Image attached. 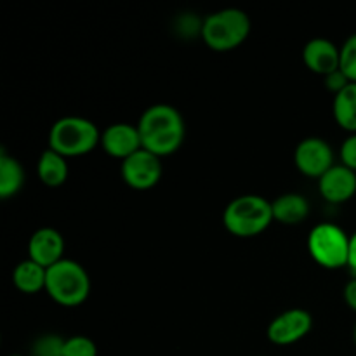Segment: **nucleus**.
<instances>
[{"label":"nucleus","instance_id":"1","mask_svg":"<svg viewBox=\"0 0 356 356\" xmlns=\"http://www.w3.org/2000/svg\"><path fill=\"white\" fill-rule=\"evenodd\" d=\"M138 129L143 149L159 159L174 155L183 146L186 136V125L181 111L163 103L146 108L139 117Z\"/></svg>","mask_w":356,"mask_h":356},{"label":"nucleus","instance_id":"10","mask_svg":"<svg viewBox=\"0 0 356 356\" xmlns=\"http://www.w3.org/2000/svg\"><path fill=\"white\" fill-rule=\"evenodd\" d=\"M101 148L111 159L122 160V162L127 160L143 148L138 125L125 124V122L111 124L101 132Z\"/></svg>","mask_w":356,"mask_h":356},{"label":"nucleus","instance_id":"5","mask_svg":"<svg viewBox=\"0 0 356 356\" xmlns=\"http://www.w3.org/2000/svg\"><path fill=\"white\" fill-rule=\"evenodd\" d=\"M45 292L65 308L83 305L90 294V278L86 268L73 259H61L47 270Z\"/></svg>","mask_w":356,"mask_h":356},{"label":"nucleus","instance_id":"23","mask_svg":"<svg viewBox=\"0 0 356 356\" xmlns=\"http://www.w3.org/2000/svg\"><path fill=\"white\" fill-rule=\"evenodd\" d=\"M350 83L351 82L348 80V76L344 75L341 70H337V72L330 73V75L325 76V87L330 90V92H334V96H336V94H339L341 90L346 89Z\"/></svg>","mask_w":356,"mask_h":356},{"label":"nucleus","instance_id":"14","mask_svg":"<svg viewBox=\"0 0 356 356\" xmlns=\"http://www.w3.org/2000/svg\"><path fill=\"white\" fill-rule=\"evenodd\" d=\"M273 219L285 226H298L309 216V202L301 193H284L271 202Z\"/></svg>","mask_w":356,"mask_h":356},{"label":"nucleus","instance_id":"26","mask_svg":"<svg viewBox=\"0 0 356 356\" xmlns=\"http://www.w3.org/2000/svg\"><path fill=\"white\" fill-rule=\"evenodd\" d=\"M355 343H356V327H355Z\"/></svg>","mask_w":356,"mask_h":356},{"label":"nucleus","instance_id":"19","mask_svg":"<svg viewBox=\"0 0 356 356\" xmlns=\"http://www.w3.org/2000/svg\"><path fill=\"white\" fill-rule=\"evenodd\" d=\"M65 341L56 334H45L38 337L31 348V356H63L65 355Z\"/></svg>","mask_w":356,"mask_h":356},{"label":"nucleus","instance_id":"25","mask_svg":"<svg viewBox=\"0 0 356 356\" xmlns=\"http://www.w3.org/2000/svg\"><path fill=\"white\" fill-rule=\"evenodd\" d=\"M348 268L356 273V232L350 236V250H348Z\"/></svg>","mask_w":356,"mask_h":356},{"label":"nucleus","instance_id":"11","mask_svg":"<svg viewBox=\"0 0 356 356\" xmlns=\"http://www.w3.org/2000/svg\"><path fill=\"white\" fill-rule=\"evenodd\" d=\"M302 61L309 72L325 79L330 73L341 70V47L329 38H312L302 49Z\"/></svg>","mask_w":356,"mask_h":356},{"label":"nucleus","instance_id":"7","mask_svg":"<svg viewBox=\"0 0 356 356\" xmlns=\"http://www.w3.org/2000/svg\"><path fill=\"white\" fill-rule=\"evenodd\" d=\"M120 174L124 183L132 190H152L162 179V159L141 148L122 162Z\"/></svg>","mask_w":356,"mask_h":356},{"label":"nucleus","instance_id":"20","mask_svg":"<svg viewBox=\"0 0 356 356\" xmlns=\"http://www.w3.org/2000/svg\"><path fill=\"white\" fill-rule=\"evenodd\" d=\"M341 72L351 83H356V33L348 37L341 47Z\"/></svg>","mask_w":356,"mask_h":356},{"label":"nucleus","instance_id":"8","mask_svg":"<svg viewBox=\"0 0 356 356\" xmlns=\"http://www.w3.org/2000/svg\"><path fill=\"white\" fill-rule=\"evenodd\" d=\"M294 163L302 176L313 177V179H320L327 170L336 165L332 148L322 138L302 139L296 146Z\"/></svg>","mask_w":356,"mask_h":356},{"label":"nucleus","instance_id":"2","mask_svg":"<svg viewBox=\"0 0 356 356\" xmlns=\"http://www.w3.org/2000/svg\"><path fill=\"white\" fill-rule=\"evenodd\" d=\"M273 221L271 202L259 195H242L233 198L222 212V225L226 232L238 238L261 235Z\"/></svg>","mask_w":356,"mask_h":356},{"label":"nucleus","instance_id":"17","mask_svg":"<svg viewBox=\"0 0 356 356\" xmlns=\"http://www.w3.org/2000/svg\"><path fill=\"white\" fill-rule=\"evenodd\" d=\"M23 184V165L14 156L2 152V155H0V198L7 200V198L16 197Z\"/></svg>","mask_w":356,"mask_h":356},{"label":"nucleus","instance_id":"24","mask_svg":"<svg viewBox=\"0 0 356 356\" xmlns=\"http://www.w3.org/2000/svg\"><path fill=\"white\" fill-rule=\"evenodd\" d=\"M344 301H346L348 308L356 313V277L348 282L346 287H344Z\"/></svg>","mask_w":356,"mask_h":356},{"label":"nucleus","instance_id":"18","mask_svg":"<svg viewBox=\"0 0 356 356\" xmlns=\"http://www.w3.org/2000/svg\"><path fill=\"white\" fill-rule=\"evenodd\" d=\"M332 113L341 129L356 134V83H350L334 96Z\"/></svg>","mask_w":356,"mask_h":356},{"label":"nucleus","instance_id":"15","mask_svg":"<svg viewBox=\"0 0 356 356\" xmlns=\"http://www.w3.org/2000/svg\"><path fill=\"white\" fill-rule=\"evenodd\" d=\"M68 159L59 153L52 152L51 148L44 149L38 156L37 176L42 184L49 188H59L68 179Z\"/></svg>","mask_w":356,"mask_h":356},{"label":"nucleus","instance_id":"13","mask_svg":"<svg viewBox=\"0 0 356 356\" xmlns=\"http://www.w3.org/2000/svg\"><path fill=\"white\" fill-rule=\"evenodd\" d=\"M318 190L329 204H344L356 193V172L343 163L334 165L318 179Z\"/></svg>","mask_w":356,"mask_h":356},{"label":"nucleus","instance_id":"22","mask_svg":"<svg viewBox=\"0 0 356 356\" xmlns=\"http://www.w3.org/2000/svg\"><path fill=\"white\" fill-rule=\"evenodd\" d=\"M341 162L344 167L356 172V134L348 136L341 145Z\"/></svg>","mask_w":356,"mask_h":356},{"label":"nucleus","instance_id":"21","mask_svg":"<svg viewBox=\"0 0 356 356\" xmlns=\"http://www.w3.org/2000/svg\"><path fill=\"white\" fill-rule=\"evenodd\" d=\"M63 356H97V346L90 337L72 336L65 341Z\"/></svg>","mask_w":356,"mask_h":356},{"label":"nucleus","instance_id":"27","mask_svg":"<svg viewBox=\"0 0 356 356\" xmlns=\"http://www.w3.org/2000/svg\"><path fill=\"white\" fill-rule=\"evenodd\" d=\"M13 356H21V355H13Z\"/></svg>","mask_w":356,"mask_h":356},{"label":"nucleus","instance_id":"12","mask_svg":"<svg viewBox=\"0 0 356 356\" xmlns=\"http://www.w3.org/2000/svg\"><path fill=\"white\" fill-rule=\"evenodd\" d=\"M65 252V240L61 233L54 228H40L30 236L28 242V259L35 261L42 268L49 270L59 263Z\"/></svg>","mask_w":356,"mask_h":356},{"label":"nucleus","instance_id":"3","mask_svg":"<svg viewBox=\"0 0 356 356\" xmlns=\"http://www.w3.org/2000/svg\"><path fill=\"white\" fill-rule=\"evenodd\" d=\"M252 23L249 14L236 7L216 10L202 21V40L216 52H228L240 47L249 38Z\"/></svg>","mask_w":356,"mask_h":356},{"label":"nucleus","instance_id":"6","mask_svg":"<svg viewBox=\"0 0 356 356\" xmlns=\"http://www.w3.org/2000/svg\"><path fill=\"white\" fill-rule=\"evenodd\" d=\"M308 250L318 266L325 270H339L348 266L350 236L337 225L322 222L309 232Z\"/></svg>","mask_w":356,"mask_h":356},{"label":"nucleus","instance_id":"16","mask_svg":"<svg viewBox=\"0 0 356 356\" xmlns=\"http://www.w3.org/2000/svg\"><path fill=\"white\" fill-rule=\"evenodd\" d=\"M45 280H47V270L31 259L21 261L13 271L14 287L23 294L31 296L45 291Z\"/></svg>","mask_w":356,"mask_h":356},{"label":"nucleus","instance_id":"4","mask_svg":"<svg viewBox=\"0 0 356 356\" xmlns=\"http://www.w3.org/2000/svg\"><path fill=\"white\" fill-rule=\"evenodd\" d=\"M97 145H101V132L89 118L63 117L49 131V148L65 159L89 155Z\"/></svg>","mask_w":356,"mask_h":356},{"label":"nucleus","instance_id":"9","mask_svg":"<svg viewBox=\"0 0 356 356\" xmlns=\"http://www.w3.org/2000/svg\"><path fill=\"white\" fill-rule=\"evenodd\" d=\"M313 318L306 309L292 308L280 313L268 325V339L277 346H291L309 334Z\"/></svg>","mask_w":356,"mask_h":356}]
</instances>
